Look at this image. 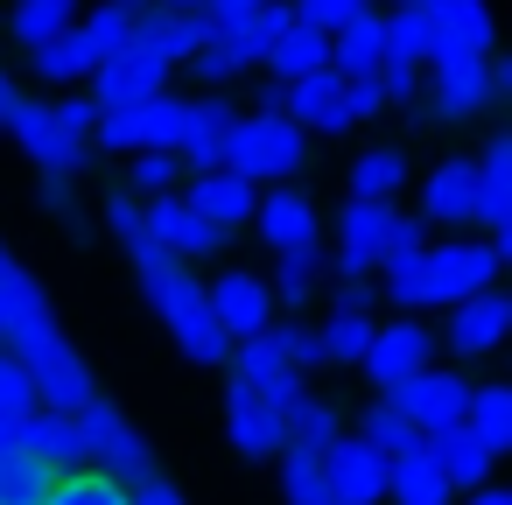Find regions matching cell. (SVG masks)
Wrapping results in <instances>:
<instances>
[{"mask_svg": "<svg viewBox=\"0 0 512 505\" xmlns=\"http://www.w3.org/2000/svg\"><path fill=\"white\" fill-rule=\"evenodd\" d=\"M0 358H8V344H0Z\"/></svg>", "mask_w": 512, "mask_h": 505, "instance_id": "cell-55", "label": "cell"}, {"mask_svg": "<svg viewBox=\"0 0 512 505\" xmlns=\"http://www.w3.org/2000/svg\"><path fill=\"white\" fill-rule=\"evenodd\" d=\"M372 92H379V106H386V99H414V92H421V64H393V57H386V64L372 71Z\"/></svg>", "mask_w": 512, "mask_h": 505, "instance_id": "cell-46", "label": "cell"}, {"mask_svg": "<svg viewBox=\"0 0 512 505\" xmlns=\"http://www.w3.org/2000/svg\"><path fill=\"white\" fill-rule=\"evenodd\" d=\"M43 505H134V491L120 477H106V470H64Z\"/></svg>", "mask_w": 512, "mask_h": 505, "instance_id": "cell-37", "label": "cell"}, {"mask_svg": "<svg viewBox=\"0 0 512 505\" xmlns=\"http://www.w3.org/2000/svg\"><path fill=\"white\" fill-rule=\"evenodd\" d=\"M92 134H99V148H141V106H113V113H99Z\"/></svg>", "mask_w": 512, "mask_h": 505, "instance_id": "cell-44", "label": "cell"}, {"mask_svg": "<svg viewBox=\"0 0 512 505\" xmlns=\"http://www.w3.org/2000/svg\"><path fill=\"white\" fill-rule=\"evenodd\" d=\"M386 295H393V302H407V309H435V302H449V309H456L449 274H442V246H421V253L393 260V267H386Z\"/></svg>", "mask_w": 512, "mask_h": 505, "instance_id": "cell-25", "label": "cell"}, {"mask_svg": "<svg viewBox=\"0 0 512 505\" xmlns=\"http://www.w3.org/2000/svg\"><path fill=\"white\" fill-rule=\"evenodd\" d=\"M148 239H155V253H169L176 267H183V260H204V253H218V246H225V232H218V225H204L183 197L148 204Z\"/></svg>", "mask_w": 512, "mask_h": 505, "instance_id": "cell-18", "label": "cell"}, {"mask_svg": "<svg viewBox=\"0 0 512 505\" xmlns=\"http://www.w3.org/2000/svg\"><path fill=\"white\" fill-rule=\"evenodd\" d=\"M463 435L484 449V456H498L505 442H512V393L505 386H470V407H463Z\"/></svg>", "mask_w": 512, "mask_h": 505, "instance_id": "cell-31", "label": "cell"}, {"mask_svg": "<svg viewBox=\"0 0 512 505\" xmlns=\"http://www.w3.org/2000/svg\"><path fill=\"white\" fill-rule=\"evenodd\" d=\"M379 43L393 64H428V8H400V15H379Z\"/></svg>", "mask_w": 512, "mask_h": 505, "instance_id": "cell-38", "label": "cell"}, {"mask_svg": "<svg viewBox=\"0 0 512 505\" xmlns=\"http://www.w3.org/2000/svg\"><path fill=\"white\" fill-rule=\"evenodd\" d=\"M386 232H393V211H386V204H344V225H337V267H344L351 288L379 267Z\"/></svg>", "mask_w": 512, "mask_h": 505, "instance_id": "cell-20", "label": "cell"}, {"mask_svg": "<svg viewBox=\"0 0 512 505\" xmlns=\"http://www.w3.org/2000/svg\"><path fill=\"white\" fill-rule=\"evenodd\" d=\"M78 43H85V57H92V71H99V64H113V57L134 50V15H127V8H99L92 22H78Z\"/></svg>", "mask_w": 512, "mask_h": 505, "instance_id": "cell-36", "label": "cell"}, {"mask_svg": "<svg viewBox=\"0 0 512 505\" xmlns=\"http://www.w3.org/2000/svg\"><path fill=\"white\" fill-rule=\"evenodd\" d=\"M22 365H29V379H36V407H43V414H78V407L99 400V379H92V365L71 351L64 330H57L43 351H29Z\"/></svg>", "mask_w": 512, "mask_h": 505, "instance_id": "cell-6", "label": "cell"}, {"mask_svg": "<svg viewBox=\"0 0 512 505\" xmlns=\"http://www.w3.org/2000/svg\"><path fill=\"white\" fill-rule=\"evenodd\" d=\"M29 57H36V71H43V78H57V85H71V78H85V71H92V57H85L78 29H71V36H57V43H36Z\"/></svg>", "mask_w": 512, "mask_h": 505, "instance_id": "cell-41", "label": "cell"}, {"mask_svg": "<svg viewBox=\"0 0 512 505\" xmlns=\"http://www.w3.org/2000/svg\"><path fill=\"white\" fill-rule=\"evenodd\" d=\"M281 15H288V8H267V0H218V8H204V50L190 57V71H204V78H239L246 64L267 57Z\"/></svg>", "mask_w": 512, "mask_h": 505, "instance_id": "cell-2", "label": "cell"}, {"mask_svg": "<svg viewBox=\"0 0 512 505\" xmlns=\"http://www.w3.org/2000/svg\"><path fill=\"white\" fill-rule=\"evenodd\" d=\"M316 470H323V484H330L337 505H379L386 498V456L365 435H337Z\"/></svg>", "mask_w": 512, "mask_h": 505, "instance_id": "cell-9", "label": "cell"}, {"mask_svg": "<svg viewBox=\"0 0 512 505\" xmlns=\"http://www.w3.org/2000/svg\"><path fill=\"white\" fill-rule=\"evenodd\" d=\"M428 351H435V337H428V323H414V316H400V323H386V330H372V344H365V379L379 386V393H393L407 372H421L428 365Z\"/></svg>", "mask_w": 512, "mask_h": 505, "instance_id": "cell-11", "label": "cell"}, {"mask_svg": "<svg viewBox=\"0 0 512 505\" xmlns=\"http://www.w3.org/2000/svg\"><path fill=\"white\" fill-rule=\"evenodd\" d=\"M498 99H505V71H491V64H435V78H428V113L442 127L470 120V113H484Z\"/></svg>", "mask_w": 512, "mask_h": 505, "instance_id": "cell-10", "label": "cell"}, {"mask_svg": "<svg viewBox=\"0 0 512 505\" xmlns=\"http://www.w3.org/2000/svg\"><path fill=\"white\" fill-rule=\"evenodd\" d=\"M232 358H239L232 386H246V393H267V400L295 393V372H288V358L267 344V330H260V337H246V344H232Z\"/></svg>", "mask_w": 512, "mask_h": 505, "instance_id": "cell-30", "label": "cell"}, {"mask_svg": "<svg viewBox=\"0 0 512 505\" xmlns=\"http://www.w3.org/2000/svg\"><path fill=\"white\" fill-rule=\"evenodd\" d=\"M428 239H421V225L414 218H393V232H386V253H379V267H393V260H407V253H421Z\"/></svg>", "mask_w": 512, "mask_h": 505, "instance_id": "cell-49", "label": "cell"}, {"mask_svg": "<svg viewBox=\"0 0 512 505\" xmlns=\"http://www.w3.org/2000/svg\"><path fill=\"white\" fill-rule=\"evenodd\" d=\"M15 106H22V92H15V78H8V71H0V127L15 120Z\"/></svg>", "mask_w": 512, "mask_h": 505, "instance_id": "cell-53", "label": "cell"}, {"mask_svg": "<svg viewBox=\"0 0 512 505\" xmlns=\"http://www.w3.org/2000/svg\"><path fill=\"white\" fill-rule=\"evenodd\" d=\"M204 309H211V323L225 330V337H260L267 330V281H253L246 267H232V274H218L211 288H204Z\"/></svg>", "mask_w": 512, "mask_h": 505, "instance_id": "cell-16", "label": "cell"}, {"mask_svg": "<svg viewBox=\"0 0 512 505\" xmlns=\"http://www.w3.org/2000/svg\"><path fill=\"white\" fill-rule=\"evenodd\" d=\"M386 498L393 505H449V484H442V470H435V456H428V435H400L393 449H386Z\"/></svg>", "mask_w": 512, "mask_h": 505, "instance_id": "cell-15", "label": "cell"}, {"mask_svg": "<svg viewBox=\"0 0 512 505\" xmlns=\"http://www.w3.org/2000/svg\"><path fill=\"white\" fill-rule=\"evenodd\" d=\"M505 323H512L505 295H498V288H484V295H470V302H456V309H449V351L477 358V351H491V344L505 337Z\"/></svg>", "mask_w": 512, "mask_h": 505, "instance_id": "cell-26", "label": "cell"}, {"mask_svg": "<svg viewBox=\"0 0 512 505\" xmlns=\"http://www.w3.org/2000/svg\"><path fill=\"white\" fill-rule=\"evenodd\" d=\"M302 155H309V134L295 127V120H225V134H218V169H232V176H246V183H260V176H295L302 169Z\"/></svg>", "mask_w": 512, "mask_h": 505, "instance_id": "cell-3", "label": "cell"}, {"mask_svg": "<svg viewBox=\"0 0 512 505\" xmlns=\"http://www.w3.org/2000/svg\"><path fill=\"white\" fill-rule=\"evenodd\" d=\"M491 8L477 0H428V64H491Z\"/></svg>", "mask_w": 512, "mask_h": 505, "instance_id": "cell-7", "label": "cell"}, {"mask_svg": "<svg viewBox=\"0 0 512 505\" xmlns=\"http://www.w3.org/2000/svg\"><path fill=\"white\" fill-rule=\"evenodd\" d=\"M470 505H512V498H505V491H477Z\"/></svg>", "mask_w": 512, "mask_h": 505, "instance_id": "cell-54", "label": "cell"}, {"mask_svg": "<svg viewBox=\"0 0 512 505\" xmlns=\"http://www.w3.org/2000/svg\"><path fill=\"white\" fill-rule=\"evenodd\" d=\"M15 36L36 50V43H57V36H71V8L64 0H29V8H15Z\"/></svg>", "mask_w": 512, "mask_h": 505, "instance_id": "cell-40", "label": "cell"}, {"mask_svg": "<svg viewBox=\"0 0 512 505\" xmlns=\"http://www.w3.org/2000/svg\"><path fill=\"white\" fill-rule=\"evenodd\" d=\"M379 113V92H372V78H358V85H344V120L358 127V120H372Z\"/></svg>", "mask_w": 512, "mask_h": 505, "instance_id": "cell-51", "label": "cell"}, {"mask_svg": "<svg viewBox=\"0 0 512 505\" xmlns=\"http://www.w3.org/2000/svg\"><path fill=\"white\" fill-rule=\"evenodd\" d=\"M204 225H218V232H232V225H246L253 218V204H260V190L246 183V176H232V169H211V176H197V190L183 197Z\"/></svg>", "mask_w": 512, "mask_h": 505, "instance_id": "cell-24", "label": "cell"}, {"mask_svg": "<svg viewBox=\"0 0 512 505\" xmlns=\"http://www.w3.org/2000/svg\"><path fill=\"white\" fill-rule=\"evenodd\" d=\"M29 414H36V379H29V365L8 351V358H0V442H8Z\"/></svg>", "mask_w": 512, "mask_h": 505, "instance_id": "cell-39", "label": "cell"}, {"mask_svg": "<svg viewBox=\"0 0 512 505\" xmlns=\"http://www.w3.org/2000/svg\"><path fill=\"white\" fill-rule=\"evenodd\" d=\"M71 421H78V435H85V456H92V470L120 477L127 491L155 477V449H148V435H141V428H134V421H127L113 400H92V407H78Z\"/></svg>", "mask_w": 512, "mask_h": 505, "instance_id": "cell-4", "label": "cell"}, {"mask_svg": "<svg viewBox=\"0 0 512 505\" xmlns=\"http://www.w3.org/2000/svg\"><path fill=\"white\" fill-rule=\"evenodd\" d=\"M106 225L120 232V246L141 260V253H155V239H148V204H134V197H113L106 204Z\"/></svg>", "mask_w": 512, "mask_h": 505, "instance_id": "cell-42", "label": "cell"}, {"mask_svg": "<svg viewBox=\"0 0 512 505\" xmlns=\"http://www.w3.org/2000/svg\"><path fill=\"white\" fill-rule=\"evenodd\" d=\"M316 274H323V246H316V253H288V260H281V281H274V288H281L288 302H302V295L316 288Z\"/></svg>", "mask_w": 512, "mask_h": 505, "instance_id": "cell-45", "label": "cell"}, {"mask_svg": "<svg viewBox=\"0 0 512 505\" xmlns=\"http://www.w3.org/2000/svg\"><path fill=\"white\" fill-rule=\"evenodd\" d=\"M386 407L414 428V435H449V428H463V407H470V386L456 379V372H435V365H421V372H407L393 393H386Z\"/></svg>", "mask_w": 512, "mask_h": 505, "instance_id": "cell-5", "label": "cell"}, {"mask_svg": "<svg viewBox=\"0 0 512 505\" xmlns=\"http://www.w3.org/2000/svg\"><path fill=\"white\" fill-rule=\"evenodd\" d=\"M428 456H435V470H442V484H449V491H484V477H491V456H484L463 428L428 435Z\"/></svg>", "mask_w": 512, "mask_h": 505, "instance_id": "cell-32", "label": "cell"}, {"mask_svg": "<svg viewBox=\"0 0 512 505\" xmlns=\"http://www.w3.org/2000/svg\"><path fill=\"white\" fill-rule=\"evenodd\" d=\"M267 64H274V85H302V78H316L330 64V36L295 8V15H281V29L267 43Z\"/></svg>", "mask_w": 512, "mask_h": 505, "instance_id": "cell-19", "label": "cell"}, {"mask_svg": "<svg viewBox=\"0 0 512 505\" xmlns=\"http://www.w3.org/2000/svg\"><path fill=\"white\" fill-rule=\"evenodd\" d=\"M253 218H260V239L274 246V260L323 246V239H316V204H309L302 190H267V197L253 204Z\"/></svg>", "mask_w": 512, "mask_h": 505, "instance_id": "cell-17", "label": "cell"}, {"mask_svg": "<svg viewBox=\"0 0 512 505\" xmlns=\"http://www.w3.org/2000/svg\"><path fill=\"white\" fill-rule=\"evenodd\" d=\"M267 344L288 358V372H302V365H323V344H316V330H309V323H281V330L267 323Z\"/></svg>", "mask_w": 512, "mask_h": 505, "instance_id": "cell-43", "label": "cell"}, {"mask_svg": "<svg viewBox=\"0 0 512 505\" xmlns=\"http://www.w3.org/2000/svg\"><path fill=\"white\" fill-rule=\"evenodd\" d=\"M400 183H407V155L400 148H365L351 162V204H386Z\"/></svg>", "mask_w": 512, "mask_h": 505, "instance_id": "cell-34", "label": "cell"}, {"mask_svg": "<svg viewBox=\"0 0 512 505\" xmlns=\"http://www.w3.org/2000/svg\"><path fill=\"white\" fill-rule=\"evenodd\" d=\"M8 449H22V456H36L50 477H64V470H92V456H85V435H78V421L71 414H29L15 435H8Z\"/></svg>", "mask_w": 512, "mask_h": 505, "instance_id": "cell-14", "label": "cell"}, {"mask_svg": "<svg viewBox=\"0 0 512 505\" xmlns=\"http://www.w3.org/2000/svg\"><path fill=\"white\" fill-rule=\"evenodd\" d=\"M281 491H288V505H337L323 470H281Z\"/></svg>", "mask_w": 512, "mask_h": 505, "instance_id": "cell-48", "label": "cell"}, {"mask_svg": "<svg viewBox=\"0 0 512 505\" xmlns=\"http://www.w3.org/2000/svg\"><path fill=\"white\" fill-rule=\"evenodd\" d=\"M421 211H428V225H477V169L470 162H442L428 176Z\"/></svg>", "mask_w": 512, "mask_h": 505, "instance_id": "cell-27", "label": "cell"}, {"mask_svg": "<svg viewBox=\"0 0 512 505\" xmlns=\"http://www.w3.org/2000/svg\"><path fill=\"white\" fill-rule=\"evenodd\" d=\"M141 295H148V309L169 323V337L183 344L190 365H232V337L211 323L204 281H190L169 253H141Z\"/></svg>", "mask_w": 512, "mask_h": 505, "instance_id": "cell-1", "label": "cell"}, {"mask_svg": "<svg viewBox=\"0 0 512 505\" xmlns=\"http://www.w3.org/2000/svg\"><path fill=\"white\" fill-rule=\"evenodd\" d=\"M379 64H386V43H379V15H365V8H358L351 22H337V29H330V64H323L330 78L358 85V78H372Z\"/></svg>", "mask_w": 512, "mask_h": 505, "instance_id": "cell-23", "label": "cell"}, {"mask_svg": "<svg viewBox=\"0 0 512 505\" xmlns=\"http://www.w3.org/2000/svg\"><path fill=\"white\" fill-rule=\"evenodd\" d=\"M470 169H477V225L491 232L484 246L505 260V232H512V141H505V134H491V141H484V155H477Z\"/></svg>", "mask_w": 512, "mask_h": 505, "instance_id": "cell-12", "label": "cell"}, {"mask_svg": "<svg viewBox=\"0 0 512 505\" xmlns=\"http://www.w3.org/2000/svg\"><path fill=\"white\" fill-rule=\"evenodd\" d=\"M134 505H183V491L162 484V477H148V484H134Z\"/></svg>", "mask_w": 512, "mask_h": 505, "instance_id": "cell-52", "label": "cell"}, {"mask_svg": "<svg viewBox=\"0 0 512 505\" xmlns=\"http://www.w3.org/2000/svg\"><path fill=\"white\" fill-rule=\"evenodd\" d=\"M50 484H57V477H50L36 456H22V449L0 442V505H43Z\"/></svg>", "mask_w": 512, "mask_h": 505, "instance_id": "cell-35", "label": "cell"}, {"mask_svg": "<svg viewBox=\"0 0 512 505\" xmlns=\"http://www.w3.org/2000/svg\"><path fill=\"white\" fill-rule=\"evenodd\" d=\"M162 78H169V64L162 57H148V50H127V57H113V64H99V113H113V106H141V99H162Z\"/></svg>", "mask_w": 512, "mask_h": 505, "instance_id": "cell-21", "label": "cell"}, {"mask_svg": "<svg viewBox=\"0 0 512 505\" xmlns=\"http://www.w3.org/2000/svg\"><path fill=\"white\" fill-rule=\"evenodd\" d=\"M288 120H295V127H316V134H344V127H351V120H344V78L316 71V78L288 85Z\"/></svg>", "mask_w": 512, "mask_h": 505, "instance_id": "cell-28", "label": "cell"}, {"mask_svg": "<svg viewBox=\"0 0 512 505\" xmlns=\"http://www.w3.org/2000/svg\"><path fill=\"white\" fill-rule=\"evenodd\" d=\"M127 183H134L141 197H155V204H162V197H169V183H176V155H141Z\"/></svg>", "mask_w": 512, "mask_h": 505, "instance_id": "cell-47", "label": "cell"}, {"mask_svg": "<svg viewBox=\"0 0 512 505\" xmlns=\"http://www.w3.org/2000/svg\"><path fill=\"white\" fill-rule=\"evenodd\" d=\"M337 435H344V428L330 421V407H316L302 386L281 393V470H316Z\"/></svg>", "mask_w": 512, "mask_h": 505, "instance_id": "cell-13", "label": "cell"}, {"mask_svg": "<svg viewBox=\"0 0 512 505\" xmlns=\"http://www.w3.org/2000/svg\"><path fill=\"white\" fill-rule=\"evenodd\" d=\"M442 274H449V295H456V302H470V295H484V288H491L498 253H491L484 239H449V246H442Z\"/></svg>", "mask_w": 512, "mask_h": 505, "instance_id": "cell-33", "label": "cell"}, {"mask_svg": "<svg viewBox=\"0 0 512 505\" xmlns=\"http://www.w3.org/2000/svg\"><path fill=\"white\" fill-rule=\"evenodd\" d=\"M372 288H344L337 295V309H330V323L316 330V344H323V358H365V344H372Z\"/></svg>", "mask_w": 512, "mask_h": 505, "instance_id": "cell-29", "label": "cell"}, {"mask_svg": "<svg viewBox=\"0 0 512 505\" xmlns=\"http://www.w3.org/2000/svg\"><path fill=\"white\" fill-rule=\"evenodd\" d=\"M225 428L239 442V456H281V400L232 386L225 393Z\"/></svg>", "mask_w": 512, "mask_h": 505, "instance_id": "cell-22", "label": "cell"}, {"mask_svg": "<svg viewBox=\"0 0 512 505\" xmlns=\"http://www.w3.org/2000/svg\"><path fill=\"white\" fill-rule=\"evenodd\" d=\"M43 211L78 218V183H71V176H43Z\"/></svg>", "mask_w": 512, "mask_h": 505, "instance_id": "cell-50", "label": "cell"}, {"mask_svg": "<svg viewBox=\"0 0 512 505\" xmlns=\"http://www.w3.org/2000/svg\"><path fill=\"white\" fill-rule=\"evenodd\" d=\"M8 134L29 148V162H36L43 176H78V169H85V141H78V134H64L57 106H43V99H22V106H15V120H8Z\"/></svg>", "mask_w": 512, "mask_h": 505, "instance_id": "cell-8", "label": "cell"}]
</instances>
